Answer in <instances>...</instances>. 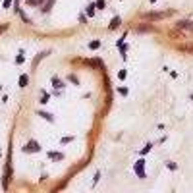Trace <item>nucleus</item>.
<instances>
[{
    "instance_id": "obj_12",
    "label": "nucleus",
    "mask_w": 193,
    "mask_h": 193,
    "mask_svg": "<svg viewBox=\"0 0 193 193\" xmlns=\"http://www.w3.org/2000/svg\"><path fill=\"white\" fill-rule=\"evenodd\" d=\"M95 8H100V10H103V8H104V2H103V0H99V2L95 4Z\"/></svg>"
},
{
    "instance_id": "obj_11",
    "label": "nucleus",
    "mask_w": 193,
    "mask_h": 193,
    "mask_svg": "<svg viewBox=\"0 0 193 193\" xmlns=\"http://www.w3.org/2000/svg\"><path fill=\"white\" fill-rule=\"evenodd\" d=\"M41 103L44 104V103H48V95L47 93H43V99H41Z\"/></svg>"
},
{
    "instance_id": "obj_2",
    "label": "nucleus",
    "mask_w": 193,
    "mask_h": 193,
    "mask_svg": "<svg viewBox=\"0 0 193 193\" xmlns=\"http://www.w3.org/2000/svg\"><path fill=\"white\" fill-rule=\"evenodd\" d=\"M143 166H145V160H143V158H141V160H137V164H135V172H137V176L139 178H145V172H143Z\"/></svg>"
},
{
    "instance_id": "obj_5",
    "label": "nucleus",
    "mask_w": 193,
    "mask_h": 193,
    "mask_svg": "<svg viewBox=\"0 0 193 193\" xmlns=\"http://www.w3.org/2000/svg\"><path fill=\"white\" fill-rule=\"evenodd\" d=\"M27 81H29V77H27V75H21V77H19V85H21V87H25V85H27Z\"/></svg>"
},
{
    "instance_id": "obj_16",
    "label": "nucleus",
    "mask_w": 193,
    "mask_h": 193,
    "mask_svg": "<svg viewBox=\"0 0 193 193\" xmlns=\"http://www.w3.org/2000/svg\"><path fill=\"white\" fill-rule=\"evenodd\" d=\"M151 2H156V0H151Z\"/></svg>"
},
{
    "instance_id": "obj_9",
    "label": "nucleus",
    "mask_w": 193,
    "mask_h": 193,
    "mask_svg": "<svg viewBox=\"0 0 193 193\" xmlns=\"http://www.w3.org/2000/svg\"><path fill=\"white\" fill-rule=\"evenodd\" d=\"M95 14V4H91L89 8H87V16H93Z\"/></svg>"
},
{
    "instance_id": "obj_17",
    "label": "nucleus",
    "mask_w": 193,
    "mask_h": 193,
    "mask_svg": "<svg viewBox=\"0 0 193 193\" xmlns=\"http://www.w3.org/2000/svg\"><path fill=\"white\" fill-rule=\"evenodd\" d=\"M0 89H2V87H0Z\"/></svg>"
},
{
    "instance_id": "obj_15",
    "label": "nucleus",
    "mask_w": 193,
    "mask_h": 193,
    "mask_svg": "<svg viewBox=\"0 0 193 193\" xmlns=\"http://www.w3.org/2000/svg\"><path fill=\"white\" fill-rule=\"evenodd\" d=\"M12 6V0H4V8H10Z\"/></svg>"
},
{
    "instance_id": "obj_6",
    "label": "nucleus",
    "mask_w": 193,
    "mask_h": 193,
    "mask_svg": "<svg viewBox=\"0 0 193 193\" xmlns=\"http://www.w3.org/2000/svg\"><path fill=\"white\" fill-rule=\"evenodd\" d=\"M118 25H120V18H114V19L110 21V29H114V27H118Z\"/></svg>"
},
{
    "instance_id": "obj_8",
    "label": "nucleus",
    "mask_w": 193,
    "mask_h": 193,
    "mask_svg": "<svg viewBox=\"0 0 193 193\" xmlns=\"http://www.w3.org/2000/svg\"><path fill=\"white\" fill-rule=\"evenodd\" d=\"M178 25H180V27H185V29H193V25L189 23V21H180Z\"/></svg>"
},
{
    "instance_id": "obj_13",
    "label": "nucleus",
    "mask_w": 193,
    "mask_h": 193,
    "mask_svg": "<svg viewBox=\"0 0 193 193\" xmlns=\"http://www.w3.org/2000/svg\"><path fill=\"white\" fill-rule=\"evenodd\" d=\"M23 60H25V58H23V54H19L18 58H16V64H21V62H23Z\"/></svg>"
},
{
    "instance_id": "obj_4",
    "label": "nucleus",
    "mask_w": 193,
    "mask_h": 193,
    "mask_svg": "<svg viewBox=\"0 0 193 193\" xmlns=\"http://www.w3.org/2000/svg\"><path fill=\"white\" fill-rule=\"evenodd\" d=\"M48 156H50V158H56V160H62V158H64V155L54 153V151H52V153H48Z\"/></svg>"
},
{
    "instance_id": "obj_3",
    "label": "nucleus",
    "mask_w": 193,
    "mask_h": 193,
    "mask_svg": "<svg viewBox=\"0 0 193 193\" xmlns=\"http://www.w3.org/2000/svg\"><path fill=\"white\" fill-rule=\"evenodd\" d=\"M39 116H43L44 120H48V122H54V116L48 114V112H39Z\"/></svg>"
},
{
    "instance_id": "obj_14",
    "label": "nucleus",
    "mask_w": 193,
    "mask_h": 193,
    "mask_svg": "<svg viewBox=\"0 0 193 193\" xmlns=\"http://www.w3.org/2000/svg\"><path fill=\"white\" fill-rule=\"evenodd\" d=\"M149 151H151V145H147V147H145V149L141 151V155H145V153H149Z\"/></svg>"
},
{
    "instance_id": "obj_10",
    "label": "nucleus",
    "mask_w": 193,
    "mask_h": 193,
    "mask_svg": "<svg viewBox=\"0 0 193 193\" xmlns=\"http://www.w3.org/2000/svg\"><path fill=\"white\" fill-rule=\"evenodd\" d=\"M89 47H91V48H93V50H95V48H99V47H100V43H99V41H93V43H91V44H89Z\"/></svg>"
},
{
    "instance_id": "obj_1",
    "label": "nucleus",
    "mask_w": 193,
    "mask_h": 193,
    "mask_svg": "<svg viewBox=\"0 0 193 193\" xmlns=\"http://www.w3.org/2000/svg\"><path fill=\"white\" fill-rule=\"evenodd\" d=\"M23 151H25V153H39V151H41V145H39L37 141H29L27 147H23Z\"/></svg>"
},
{
    "instance_id": "obj_7",
    "label": "nucleus",
    "mask_w": 193,
    "mask_h": 193,
    "mask_svg": "<svg viewBox=\"0 0 193 193\" xmlns=\"http://www.w3.org/2000/svg\"><path fill=\"white\" fill-rule=\"evenodd\" d=\"M52 85H54V87H58V89H60V87H64V85H62V81H60L58 77H52Z\"/></svg>"
}]
</instances>
